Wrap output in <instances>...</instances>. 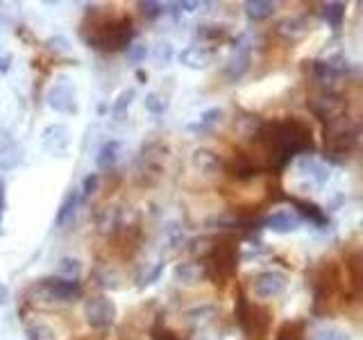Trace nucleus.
Returning <instances> with one entry per match:
<instances>
[{
    "label": "nucleus",
    "instance_id": "cd10ccee",
    "mask_svg": "<svg viewBox=\"0 0 363 340\" xmlns=\"http://www.w3.org/2000/svg\"><path fill=\"white\" fill-rule=\"evenodd\" d=\"M132 100H134V89L121 91V94L116 96V100H113V105H111V116L116 120H121L125 116V111H128V107L132 105Z\"/></svg>",
    "mask_w": 363,
    "mask_h": 340
},
{
    "label": "nucleus",
    "instance_id": "a878e982",
    "mask_svg": "<svg viewBox=\"0 0 363 340\" xmlns=\"http://www.w3.org/2000/svg\"><path fill=\"white\" fill-rule=\"evenodd\" d=\"M216 315H218V309H216V306H200V309H191L186 313V322L191 327H204V324L213 322Z\"/></svg>",
    "mask_w": 363,
    "mask_h": 340
},
{
    "label": "nucleus",
    "instance_id": "f8f14e48",
    "mask_svg": "<svg viewBox=\"0 0 363 340\" xmlns=\"http://www.w3.org/2000/svg\"><path fill=\"white\" fill-rule=\"evenodd\" d=\"M225 168H227V173H230V177H234L238 181H247L261 173V166L243 152H236L230 162H227Z\"/></svg>",
    "mask_w": 363,
    "mask_h": 340
},
{
    "label": "nucleus",
    "instance_id": "2eb2a0df",
    "mask_svg": "<svg viewBox=\"0 0 363 340\" xmlns=\"http://www.w3.org/2000/svg\"><path fill=\"white\" fill-rule=\"evenodd\" d=\"M313 113L320 120L329 123V120H334L338 116H343V100H338L336 96H320V98H315L313 100V105H311Z\"/></svg>",
    "mask_w": 363,
    "mask_h": 340
},
{
    "label": "nucleus",
    "instance_id": "c85d7f7f",
    "mask_svg": "<svg viewBox=\"0 0 363 340\" xmlns=\"http://www.w3.org/2000/svg\"><path fill=\"white\" fill-rule=\"evenodd\" d=\"M79 270H82V264L73 256H64L57 266V272H60L62 279H77L79 277Z\"/></svg>",
    "mask_w": 363,
    "mask_h": 340
},
{
    "label": "nucleus",
    "instance_id": "37998d69",
    "mask_svg": "<svg viewBox=\"0 0 363 340\" xmlns=\"http://www.w3.org/2000/svg\"><path fill=\"white\" fill-rule=\"evenodd\" d=\"M225 34L223 28H213V26H202L198 30V37H209V39H220Z\"/></svg>",
    "mask_w": 363,
    "mask_h": 340
},
{
    "label": "nucleus",
    "instance_id": "9d476101",
    "mask_svg": "<svg viewBox=\"0 0 363 340\" xmlns=\"http://www.w3.org/2000/svg\"><path fill=\"white\" fill-rule=\"evenodd\" d=\"M41 143H43L45 152H48V154L66 157L68 145H71V132H68V128L62 123L48 125V128L41 132Z\"/></svg>",
    "mask_w": 363,
    "mask_h": 340
},
{
    "label": "nucleus",
    "instance_id": "0eeeda50",
    "mask_svg": "<svg viewBox=\"0 0 363 340\" xmlns=\"http://www.w3.org/2000/svg\"><path fill=\"white\" fill-rule=\"evenodd\" d=\"M84 317L91 329H109L116 322L118 309L113 300L105 298V295H96V298H89L84 302Z\"/></svg>",
    "mask_w": 363,
    "mask_h": 340
},
{
    "label": "nucleus",
    "instance_id": "aec40b11",
    "mask_svg": "<svg viewBox=\"0 0 363 340\" xmlns=\"http://www.w3.org/2000/svg\"><path fill=\"white\" fill-rule=\"evenodd\" d=\"M289 202L293 204L295 209L300 211L302 218L311 220V222L318 225V227H325V225H327V215L323 213V209L318 207V204H313V202H309V200H300V198H289Z\"/></svg>",
    "mask_w": 363,
    "mask_h": 340
},
{
    "label": "nucleus",
    "instance_id": "7c9ffc66",
    "mask_svg": "<svg viewBox=\"0 0 363 340\" xmlns=\"http://www.w3.org/2000/svg\"><path fill=\"white\" fill-rule=\"evenodd\" d=\"M275 340H304V327H302V322H284L279 327Z\"/></svg>",
    "mask_w": 363,
    "mask_h": 340
},
{
    "label": "nucleus",
    "instance_id": "f257e3e1",
    "mask_svg": "<svg viewBox=\"0 0 363 340\" xmlns=\"http://www.w3.org/2000/svg\"><path fill=\"white\" fill-rule=\"evenodd\" d=\"M257 141L264 147L270 168H284L293 157L313 152L311 128L300 118H277L259 128Z\"/></svg>",
    "mask_w": 363,
    "mask_h": 340
},
{
    "label": "nucleus",
    "instance_id": "412c9836",
    "mask_svg": "<svg viewBox=\"0 0 363 340\" xmlns=\"http://www.w3.org/2000/svg\"><path fill=\"white\" fill-rule=\"evenodd\" d=\"M277 32L281 34V37H286L291 41H298L302 39L306 32H309V23H306L304 18L300 16H291V18H284L277 23Z\"/></svg>",
    "mask_w": 363,
    "mask_h": 340
},
{
    "label": "nucleus",
    "instance_id": "473e14b6",
    "mask_svg": "<svg viewBox=\"0 0 363 340\" xmlns=\"http://www.w3.org/2000/svg\"><path fill=\"white\" fill-rule=\"evenodd\" d=\"M45 50L52 55H66L71 50V45H68V39H64V37H48L45 39Z\"/></svg>",
    "mask_w": 363,
    "mask_h": 340
},
{
    "label": "nucleus",
    "instance_id": "f3484780",
    "mask_svg": "<svg viewBox=\"0 0 363 340\" xmlns=\"http://www.w3.org/2000/svg\"><path fill=\"white\" fill-rule=\"evenodd\" d=\"M191 164H193V168H196V170H200L202 175H216L223 168L220 157L216 154V152H211V150H204V147L193 150Z\"/></svg>",
    "mask_w": 363,
    "mask_h": 340
},
{
    "label": "nucleus",
    "instance_id": "bb28decb",
    "mask_svg": "<svg viewBox=\"0 0 363 340\" xmlns=\"http://www.w3.org/2000/svg\"><path fill=\"white\" fill-rule=\"evenodd\" d=\"M323 18L334 30H338L340 26H343V18H345V3H327V5H323Z\"/></svg>",
    "mask_w": 363,
    "mask_h": 340
},
{
    "label": "nucleus",
    "instance_id": "393cba45",
    "mask_svg": "<svg viewBox=\"0 0 363 340\" xmlns=\"http://www.w3.org/2000/svg\"><path fill=\"white\" fill-rule=\"evenodd\" d=\"M21 145L14 141H7L0 145V170H14L21 164Z\"/></svg>",
    "mask_w": 363,
    "mask_h": 340
},
{
    "label": "nucleus",
    "instance_id": "09e8293b",
    "mask_svg": "<svg viewBox=\"0 0 363 340\" xmlns=\"http://www.w3.org/2000/svg\"><path fill=\"white\" fill-rule=\"evenodd\" d=\"M5 302H7V288L0 283V304H5Z\"/></svg>",
    "mask_w": 363,
    "mask_h": 340
},
{
    "label": "nucleus",
    "instance_id": "6e6552de",
    "mask_svg": "<svg viewBox=\"0 0 363 340\" xmlns=\"http://www.w3.org/2000/svg\"><path fill=\"white\" fill-rule=\"evenodd\" d=\"M289 283V277L284 275L279 270H264V272H257L250 281V286H252L255 295L259 300H272L277 298V295L284 293Z\"/></svg>",
    "mask_w": 363,
    "mask_h": 340
},
{
    "label": "nucleus",
    "instance_id": "49530a36",
    "mask_svg": "<svg viewBox=\"0 0 363 340\" xmlns=\"http://www.w3.org/2000/svg\"><path fill=\"white\" fill-rule=\"evenodd\" d=\"M175 7H179V9H184V11H196L198 7H200V3H175Z\"/></svg>",
    "mask_w": 363,
    "mask_h": 340
},
{
    "label": "nucleus",
    "instance_id": "4468645a",
    "mask_svg": "<svg viewBox=\"0 0 363 340\" xmlns=\"http://www.w3.org/2000/svg\"><path fill=\"white\" fill-rule=\"evenodd\" d=\"M79 202H82V198H79V188H68V193L60 204V209H57V213H55V227L64 230L68 222H73Z\"/></svg>",
    "mask_w": 363,
    "mask_h": 340
},
{
    "label": "nucleus",
    "instance_id": "a18cd8bd",
    "mask_svg": "<svg viewBox=\"0 0 363 340\" xmlns=\"http://www.w3.org/2000/svg\"><path fill=\"white\" fill-rule=\"evenodd\" d=\"M9 64H11V57L9 55H3L0 57V75H5L9 71Z\"/></svg>",
    "mask_w": 363,
    "mask_h": 340
},
{
    "label": "nucleus",
    "instance_id": "39448f33",
    "mask_svg": "<svg viewBox=\"0 0 363 340\" xmlns=\"http://www.w3.org/2000/svg\"><path fill=\"white\" fill-rule=\"evenodd\" d=\"M236 322L243 329V334L252 340H264L268 334V324H270V313L264 309V306L252 304L243 293H238L236 298Z\"/></svg>",
    "mask_w": 363,
    "mask_h": 340
},
{
    "label": "nucleus",
    "instance_id": "c756f323",
    "mask_svg": "<svg viewBox=\"0 0 363 340\" xmlns=\"http://www.w3.org/2000/svg\"><path fill=\"white\" fill-rule=\"evenodd\" d=\"M164 241L168 243L170 249H179L184 245V232H182V227L175 222H168L164 227Z\"/></svg>",
    "mask_w": 363,
    "mask_h": 340
},
{
    "label": "nucleus",
    "instance_id": "dca6fc26",
    "mask_svg": "<svg viewBox=\"0 0 363 340\" xmlns=\"http://www.w3.org/2000/svg\"><path fill=\"white\" fill-rule=\"evenodd\" d=\"M264 225L268 227V230L277 232V234H289V232L298 230V227L302 225V218H300V215L291 213V211H275L264 220Z\"/></svg>",
    "mask_w": 363,
    "mask_h": 340
},
{
    "label": "nucleus",
    "instance_id": "c03bdc74",
    "mask_svg": "<svg viewBox=\"0 0 363 340\" xmlns=\"http://www.w3.org/2000/svg\"><path fill=\"white\" fill-rule=\"evenodd\" d=\"M3 215H5V181L0 177V225H3Z\"/></svg>",
    "mask_w": 363,
    "mask_h": 340
},
{
    "label": "nucleus",
    "instance_id": "f704fd0d",
    "mask_svg": "<svg viewBox=\"0 0 363 340\" xmlns=\"http://www.w3.org/2000/svg\"><path fill=\"white\" fill-rule=\"evenodd\" d=\"M30 340H55V332L48 324H32L28 329Z\"/></svg>",
    "mask_w": 363,
    "mask_h": 340
},
{
    "label": "nucleus",
    "instance_id": "ea45409f",
    "mask_svg": "<svg viewBox=\"0 0 363 340\" xmlns=\"http://www.w3.org/2000/svg\"><path fill=\"white\" fill-rule=\"evenodd\" d=\"M170 57H173V45H170V43H159V45H157V52H155V62H157V66L168 64V62H170Z\"/></svg>",
    "mask_w": 363,
    "mask_h": 340
},
{
    "label": "nucleus",
    "instance_id": "b1692460",
    "mask_svg": "<svg viewBox=\"0 0 363 340\" xmlns=\"http://www.w3.org/2000/svg\"><path fill=\"white\" fill-rule=\"evenodd\" d=\"M272 11H275V3H268V0H247L245 3V16L252 23L270 18Z\"/></svg>",
    "mask_w": 363,
    "mask_h": 340
},
{
    "label": "nucleus",
    "instance_id": "72a5a7b5",
    "mask_svg": "<svg viewBox=\"0 0 363 340\" xmlns=\"http://www.w3.org/2000/svg\"><path fill=\"white\" fill-rule=\"evenodd\" d=\"M139 9L141 14L147 18V21H155L164 14V5L162 3H152V0H145V3H139Z\"/></svg>",
    "mask_w": 363,
    "mask_h": 340
},
{
    "label": "nucleus",
    "instance_id": "2f4dec72",
    "mask_svg": "<svg viewBox=\"0 0 363 340\" xmlns=\"http://www.w3.org/2000/svg\"><path fill=\"white\" fill-rule=\"evenodd\" d=\"M162 272H164V261H162V264H155L152 268H147L143 275L139 277V283H136V286H139V288L150 286V283H155L159 277H162Z\"/></svg>",
    "mask_w": 363,
    "mask_h": 340
},
{
    "label": "nucleus",
    "instance_id": "ddd939ff",
    "mask_svg": "<svg viewBox=\"0 0 363 340\" xmlns=\"http://www.w3.org/2000/svg\"><path fill=\"white\" fill-rule=\"evenodd\" d=\"M177 60L182 66L186 68H193V71H200V68H207L213 60V52L209 48H204V45H189V48H184Z\"/></svg>",
    "mask_w": 363,
    "mask_h": 340
},
{
    "label": "nucleus",
    "instance_id": "c9c22d12",
    "mask_svg": "<svg viewBox=\"0 0 363 340\" xmlns=\"http://www.w3.org/2000/svg\"><path fill=\"white\" fill-rule=\"evenodd\" d=\"M143 107L150 111V113H164L166 111V100L157 94H147L143 100Z\"/></svg>",
    "mask_w": 363,
    "mask_h": 340
},
{
    "label": "nucleus",
    "instance_id": "a19ab883",
    "mask_svg": "<svg viewBox=\"0 0 363 340\" xmlns=\"http://www.w3.org/2000/svg\"><path fill=\"white\" fill-rule=\"evenodd\" d=\"M152 340H179L175 332H170L168 327H162V324H157L152 329Z\"/></svg>",
    "mask_w": 363,
    "mask_h": 340
},
{
    "label": "nucleus",
    "instance_id": "58836bf2",
    "mask_svg": "<svg viewBox=\"0 0 363 340\" xmlns=\"http://www.w3.org/2000/svg\"><path fill=\"white\" fill-rule=\"evenodd\" d=\"M96 188H98V175H96V173H91V175H86L84 181H82V188H79V198H82V200L91 198V196L96 193Z\"/></svg>",
    "mask_w": 363,
    "mask_h": 340
},
{
    "label": "nucleus",
    "instance_id": "1a4fd4ad",
    "mask_svg": "<svg viewBox=\"0 0 363 340\" xmlns=\"http://www.w3.org/2000/svg\"><path fill=\"white\" fill-rule=\"evenodd\" d=\"M45 105L57 113H77V102H75V91L73 86L62 79V82H55L48 94H45Z\"/></svg>",
    "mask_w": 363,
    "mask_h": 340
},
{
    "label": "nucleus",
    "instance_id": "423d86ee",
    "mask_svg": "<svg viewBox=\"0 0 363 340\" xmlns=\"http://www.w3.org/2000/svg\"><path fill=\"white\" fill-rule=\"evenodd\" d=\"M34 295L45 302H75L82 298V286L77 279H62V277H50L41 279L39 283H34Z\"/></svg>",
    "mask_w": 363,
    "mask_h": 340
},
{
    "label": "nucleus",
    "instance_id": "de8ad7c7",
    "mask_svg": "<svg viewBox=\"0 0 363 340\" xmlns=\"http://www.w3.org/2000/svg\"><path fill=\"white\" fill-rule=\"evenodd\" d=\"M7 141H11V136H9V132L3 128V125H0V145L7 143Z\"/></svg>",
    "mask_w": 363,
    "mask_h": 340
},
{
    "label": "nucleus",
    "instance_id": "5701e85b",
    "mask_svg": "<svg viewBox=\"0 0 363 340\" xmlns=\"http://www.w3.org/2000/svg\"><path fill=\"white\" fill-rule=\"evenodd\" d=\"M118 154H121V143L118 141L102 143V147L98 150V157H96V166L100 170H109V168H113V164L118 162Z\"/></svg>",
    "mask_w": 363,
    "mask_h": 340
},
{
    "label": "nucleus",
    "instance_id": "20e7f679",
    "mask_svg": "<svg viewBox=\"0 0 363 340\" xmlns=\"http://www.w3.org/2000/svg\"><path fill=\"white\" fill-rule=\"evenodd\" d=\"M359 143V125L338 116L325 125V150L332 157H347Z\"/></svg>",
    "mask_w": 363,
    "mask_h": 340
},
{
    "label": "nucleus",
    "instance_id": "e433bc0d",
    "mask_svg": "<svg viewBox=\"0 0 363 340\" xmlns=\"http://www.w3.org/2000/svg\"><path fill=\"white\" fill-rule=\"evenodd\" d=\"M145 57H147L145 43H130L128 45V62L130 64H141Z\"/></svg>",
    "mask_w": 363,
    "mask_h": 340
},
{
    "label": "nucleus",
    "instance_id": "4c0bfd02",
    "mask_svg": "<svg viewBox=\"0 0 363 340\" xmlns=\"http://www.w3.org/2000/svg\"><path fill=\"white\" fill-rule=\"evenodd\" d=\"M315 340H352V338L347 332H343V329L329 327V329H323V332H318Z\"/></svg>",
    "mask_w": 363,
    "mask_h": 340
},
{
    "label": "nucleus",
    "instance_id": "a211bd4d",
    "mask_svg": "<svg viewBox=\"0 0 363 340\" xmlns=\"http://www.w3.org/2000/svg\"><path fill=\"white\" fill-rule=\"evenodd\" d=\"M173 277L177 283H184V286H196V283L207 279V272H204L202 264H179L173 272Z\"/></svg>",
    "mask_w": 363,
    "mask_h": 340
},
{
    "label": "nucleus",
    "instance_id": "4be33fe9",
    "mask_svg": "<svg viewBox=\"0 0 363 340\" xmlns=\"http://www.w3.org/2000/svg\"><path fill=\"white\" fill-rule=\"evenodd\" d=\"M298 168H300V173H304L313 181V186H323L329 179V170L323 164H318L315 159H300Z\"/></svg>",
    "mask_w": 363,
    "mask_h": 340
},
{
    "label": "nucleus",
    "instance_id": "9b49d317",
    "mask_svg": "<svg viewBox=\"0 0 363 340\" xmlns=\"http://www.w3.org/2000/svg\"><path fill=\"white\" fill-rule=\"evenodd\" d=\"M250 64H252L250 45H245V43L236 45L234 52L230 55V60H227V64H225V77L230 79V82H236V79H241L247 73Z\"/></svg>",
    "mask_w": 363,
    "mask_h": 340
},
{
    "label": "nucleus",
    "instance_id": "8fccbe9b",
    "mask_svg": "<svg viewBox=\"0 0 363 340\" xmlns=\"http://www.w3.org/2000/svg\"><path fill=\"white\" fill-rule=\"evenodd\" d=\"M136 77H139V79H141V82H145V79H147V75H145L143 71H136Z\"/></svg>",
    "mask_w": 363,
    "mask_h": 340
},
{
    "label": "nucleus",
    "instance_id": "7ed1b4c3",
    "mask_svg": "<svg viewBox=\"0 0 363 340\" xmlns=\"http://www.w3.org/2000/svg\"><path fill=\"white\" fill-rule=\"evenodd\" d=\"M132 39H134L132 18L121 16L118 21H109L102 28H98L86 41L91 48H98L105 52H118V50H128Z\"/></svg>",
    "mask_w": 363,
    "mask_h": 340
},
{
    "label": "nucleus",
    "instance_id": "f03ea898",
    "mask_svg": "<svg viewBox=\"0 0 363 340\" xmlns=\"http://www.w3.org/2000/svg\"><path fill=\"white\" fill-rule=\"evenodd\" d=\"M202 266L213 283L223 286L225 281H230L238 270V245L234 243V238L227 236L216 241L207 252V264Z\"/></svg>",
    "mask_w": 363,
    "mask_h": 340
},
{
    "label": "nucleus",
    "instance_id": "79ce46f5",
    "mask_svg": "<svg viewBox=\"0 0 363 340\" xmlns=\"http://www.w3.org/2000/svg\"><path fill=\"white\" fill-rule=\"evenodd\" d=\"M116 272H111V270H105V275H98V283L102 288H118V283H116Z\"/></svg>",
    "mask_w": 363,
    "mask_h": 340
},
{
    "label": "nucleus",
    "instance_id": "6ab92c4d",
    "mask_svg": "<svg viewBox=\"0 0 363 340\" xmlns=\"http://www.w3.org/2000/svg\"><path fill=\"white\" fill-rule=\"evenodd\" d=\"M220 118H223V109L220 107H211L207 111H202L196 123H189L186 130L193 132V134H207L220 123Z\"/></svg>",
    "mask_w": 363,
    "mask_h": 340
}]
</instances>
